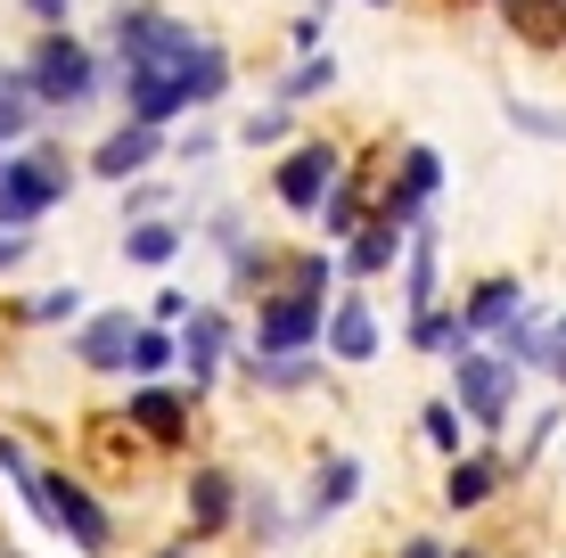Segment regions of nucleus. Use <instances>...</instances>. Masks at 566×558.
<instances>
[{
	"label": "nucleus",
	"instance_id": "1",
	"mask_svg": "<svg viewBox=\"0 0 566 558\" xmlns=\"http://www.w3.org/2000/svg\"><path fill=\"white\" fill-rule=\"evenodd\" d=\"M25 66V91H33V107L50 115V124H83L99 99H115V66H107V50L91 42V33H74V25H50V33H33V50L17 57Z\"/></svg>",
	"mask_w": 566,
	"mask_h": 558
},
{
	"label": "nucleus",
	"instance_id": "2",
	"mask_svg": "<svg viewBox=\"0 0 566 558\" xmlns=\"http://www.w3.org/2000/svg\"><path fill=\"white\" fill-rule=\"evenodd\" d=\"M74 189H83V157L57 131H33L25 148L0 157V230H25L33 239L57 206H74Z\"/></svg>",
	"mask_w": 566,
	"mask_h": 558
},
{
	"label": "nucleus",
	"instance_id": "3",
	"mask_svg": "<svg viewBox=\"0 0 566 558\" xmlns=\"http://www.w3.org/2000/svg\"><path fill=\"white\" fill-rule=\"evenodd\" d=\"M91 42L107 50L115 74H148V66H181V50L198 42V25L189 17H172L165 0H124V9H107V25L91 33Z\"/></svg>",
	"mask_w": 566,
	"mask_h": 558
},
{
	"label": "nucleus",
	"instance_id": "4",
	"mask_svg": "<svg viewBox=\"0 0 566 558\" xmlns=\"http://www.w3.org/2000/svg\"><path fill=\"white\" fill-rule=\"evenodd\" d=\"M443 370H452V411L468 419V435H484V444H501V435H510V419H517V394H525V378L510 370V361L493 354V345H460L452 361H443Z\"/></svg>",
	"mask_w": 566,
	"mask_h": 558
},
{
	"label": "nucleus",
	"instance_id": "5",
	"mask_svg": "<svg viewBox=\"0 0 566 558\" xmlns=\"http://www.w3.org/2000/svg\"><path fill=\"white\" fill-rule=\"evenodd\" d=\"M345 165H354V157H345L337 131H296V140L271 157L263 189H271V206H280L287 222H312V214H321V198L337 189V172H345Z\"/></svg>",
	"mask_w": 566,
	"mask_h": 558
},
{
	"label": "nucleus",
	"instance_id": "6",
	"mask_svg": "<svg viewBox=\"0 0 566 558\" xmlns=\"http://www.w3.org/2000/svg\"><path fill=\"white\" fill-rule=\"evenodd\" d=\"M42 534H57V543H74L83 558H115V543H124L115 509H107L99 493H91L83 476L66 468V460H42Z\"/></svg>",
	"mask_w": 566,
	"mask_h": 558
},
{
	"label": "nucleus",
	"instance_id": "7",
	"mask_svg": "<svg viewBox=\"0 0 566 558\" xmlns=\"http://www.w3.org/2000/svg\"><path fill=\"white\" fill-rule=\"evenodd\" d=\"M172 337H181V378H172V387L206 402V394H213V387L230 378V354L247 345V320L230 313L222 296H213V304H198V313H189V320H181Z\"/></svg>",
	"mask_w": 566,
	"mask_h": 558
},
{
	"label": "nucleus",
	"instance_id": "8",
	"mask_svg": "<svg viewBox=\"0 0 566 558\" xmlns=\"http://www.w3.org/2000/svg\"><path fill=\"white\" fill-rule=\"evenodd\" d=\"M115 419L132 428L140 452H189V435H198V394H181L172 378H132L124 402H115Z\"/></svg>",
	"mask_w": 566,
	"mask_h": 558
},
{
	"label": "nucleus",
	"instance_id": "9",
	"mask_svg": "<svg viewBox=\"0 0 566 558\" xmlns=\"http://www.w3.org/2000/svg\"><path fill=\"white\" fill-rule=\"evenodd\" d=\"M321 296H296V287H263L247 304V354H321Z\"/></svg>",
	"mask_w": 566,
	"mask_h": 558
},
{
	"label": "nucleus",
	"instance_id": "10",
	"mask_svg": "<svg viewBox=\"0 0 566 558\" xmlns=\"http://www.w3.org/2000/svg\"><path fill=\"white\" fill-rule=\"evenodd\" d=\"M239 502H247V476L230 468V460H198V468L181 476V534L189 543H222V534H239Z\"/></svg>",
	"mask_w": 566,
	"mask_h": 558
},
{
	"label": "nucleus",
	"instance_id": "11",
	"mask_svg": "<svg viewBox=\"0 0 566 558\" xmlns=\"http://www.w3.org/2000/svg\"><path fill=\"white\" fill-rule=\"evenodd\" d=\"M165 140H172V131H156V124H132V115H115V124L99 131V140L83 148V181H107V189H124V181H140V172H165Z\"/></svg>",
	"mask_w": 566,
	"mask_h": 558
},
{
	"label": "nucleus",
	"instance_id": "12",
	"mask_svg": "<svg viewBox=\"0 0 566 558\" xmlns=\"http://www.w3.org/2000/svg\"><path fill=\"white\" fill-rule=\"evenodd\" d=\"M132 337H140V313H132V304H91L66 329V354H74V370H91V378H124Z\"/></svg>",
	"mask_w": 566,
	"mask_h": 558
},
{
	"label": "nucleus",
	"instance_id": "13",
	"mask_svg": "<svg viewBox=\"0 0 566 558\" xmlns=\"http://www.w3.org/2000/svg\"><path fill=\"white\" fill-rule=\"evenodd\" d=\"M321 354L337 361V370H369V361L386 354V320H378V304H369V287H337V296H328Z\"/></svg>",
	"mask_w": 566,
	"mask_h": 558
},
{
	"label": "nucleus",
	"instance_id": "14",
	"mask_svg": "<svg viewBox=\"0 0 566 558\" xmlns=\"http://www.w3.org/2000/svg\"><path fill=\"white\" fill-rule=\"evenodd\" d=\"M361 485H369L361 452H321V460H312V476H304V493H296V534L337 526V517L361 502Z\"/></svg>",
	"mask_w": 566,
	"mask_h": 558
},
{
	"label": "nucleus",
	"instance_id": "15",
	"mask_svg": "<svg viewBox=\"0 0 566 558\" xmlns=\"http://www.w3.org/2000/svg\"><path fill=\"white\" fill-rule=\"evenodd\" d=\"M525 304H534V296H525V272H476V280L460 287L452 313H460V337H468V345H493V337L525 313Z\"/></svg>",
	"mask_w": 566,
	"mask_h": 558
},
{
	"label": "nucleus",
	"instance_id": "16",
	"mask_svg": "<svg viewBox=\"0 0 566 558\" xmlns=\"http://www.w3.org/2000/svg\"><path fill=\"white\" fill-rule=\"evenodd\" d=\"M510 485H517V476H510V452H501V444H468L460 460H443V509H452V517L493 509Z\"/></svg>",
	"mask_w": 566,
	"mask_h": 558
},
{
	"label": "nucleus",
	"instance_id": "17",
	"mask_svg": "<svg viewBox=\"0 0 566 558\" xmlns=\"http://www.w3.org/2000/svg\"><path fill=\"white\" fill-rule=\"evenodd\" d=\"M230 370H239V387L247 394H263V402H296V394H321V378H328V354H230Z\"/></svg>",
	"mask_w": 566,
	"mask_h": 558
},
{
	"label": "nucleus",
	"instance_id": "18",
	"mask_svg": "<svg viewBox=\"0 0 566 558\" xmlns=\"http://www.w3.org/2000/svg\"><path fill=\"white\" fill-rule=\"evenodd\" d=\"M172 83H181V99H189V115H213L239 91V57H230V42L222 33H198V42L181 50V66H172Z\"/></svg>",
	"mask_w": 566,
	"mask_h": 558
},
{
	"label": "nucleus",
	"instance_id": "19",
	"mask_svg": "<svg viewBox=\"0 0 566 558\" xmlns=\"http://www.w3.org/2000/svg\"><path fill=\"white\" fill-rule=\"evenodd\" d=\"M402 239H411V230H395V222H361L354 239L337 246V280H345V287H378V280H395V272H402Z\"/></svg>",
	"mask_w": 566,
	"mask_h": 558
},
{
	"label": "nucleus",
	"instance_id": "20",
	"mask_svg": "<svg viewBox=\"0 0 566 558\" xmlns=\"http://www.w3.org/2000/svg\"><path fill=\"white\" fill-rule=\"evenodd\" d=\"M115 115H132V124H156V131H172L189 115L181 99V83H172L165 66H148V74H115Z\"/></svg>",
	"mask_w": 566,
	"mask_h": 558
},
{
	"label": "nucleus",
	"instance_id": "21",
	"mask_svg": "<svg viewBox=\"0 0 566 558\" xmlns=\"http://www.w3.org/2000/svg\"><path fill=\"white\" fill-rule=\"evenodd\" d=\"M369 206H378V172H369V165H345L337 189L321 198V214H312V222H321V246H345V239L369 222Z\"/></svg>",
	"mask_w": 566,
	"mask_h": 558
},
{
	"label": "nucleus",
	"instance_id": "22",
	"mask_svg": "<svg viewBox=\"0 0 566 558\" xmlns=\"http://www.w3.org/2000/svg\"><path fill=\"white\" fill-rule=\"evenodd\" d=\"M402 320L427 313V304H443V230L436 222H419L411 239H402Z\"/></svg>",
	"mask_w": 566,
	"mask_h": 558
},
{
	"label": "nucleus",
	"instance_id": "23",
	"mask_svg": "<svg viewBox=\"0 0 566 558\" xmlns=\"http://www.w3.org/2000/svg\"><path fill=\"white\" fill-rule=\"evenodd\" d=\"M337 83H345V57H337V50H312V57H287V66L271 74L263 99H280V107H312V99H328Z\"/></svg>",
	"mask_w": 566,
	"mask_h": 558
},
{
	"label": "nucleus",
	"instance_id": "24",
	"mask_svg": "<svg viewBox=\"0 0 566 558\" xmlns=\"http://www.w3.org/2000/svg\"><path fill=\"white\" fill-rule=\"evenodd\" d=\"M181 255H189V222H172V214L124 222V263L132 272H172Z\"/></svg>",
	"mask_w": 566,
	"mask_h": 558
},
{
	"label": "nucleus",
	"instance_id": "25",
	"mask_svg": "<svg viewBox=\"0 0 566 558\" xmlns=\"http://www.w3.org/2000/svg\"><path fill=\"white\" fill-rule=\"evenodd\" d=\"M239 534H247V550H287V543H296V502H287V493H271V485H247Z\"/></svg>",
	"mask_w": 566,
	"mask_h": 558
},
{
	"label": "nucleus",
	"instance_id": "26",
	"mask_svg": "<svg viewBox=\"0 0 566 558\" xmlns=\"http://www.w3.org/2000/svg\"><path fill=\"white\" fill-rule=\"evenodd\" d=\"M263 287H280V246H271V239H247L239 255H222V304H230V313L255 304Z\"/></svg>",
	"mask_w": 566,
	"mask_h": 558
},
{
	"label": "nucleus",
	"instance_id": "27",
	"mask_svg": "<svg viewBox=\"0 0 566 558\" xmlns=\"http://www.w3.org/2000/svg\"><path fill=\"white\" fill-rule=\"evenodd\" d=\"M493 9H501V25H510L534 57H566V9H558V0H493Z\"/></svg>",
	"mask_w": 566,
	"mask_h": 558
},
{
	"label": "nucleus",
	"instance_id": "28",
	"mask_svg": "<svg viewBox=\"0 0 566 558\" xmlns=\"http://www.w3.org/2000/svg\"><path fill=\"white\" fill-rule=\"evenodd\" d=\"M493 354L510 361L517 378H542V361H551V313H542V304H525V313L510 320V329L493 337Z\"/></svg>",
	"mask_w": 566,
	"mask_h": 558
},
{
	"label": "nucleus",
	"instance_id": "29",
	"mask_svg": "<svg viewBox=\"0 0 566 558\" xmlns=\"http://www.w3.org/2000/svg\"><path fill=\"white\" fill-rule=\"evenodd\" d=\"M33 131H50V115L33 107L25 66H17V57H0V148H25Z\"/></svg>",
	"mask_w": 566,
	"mask_h": 558
},
{
	"label": "nucleus",
	"instance_id": "30",
	"mask_svg": "<svg viewBox=\"0 0 566 558\" xmlns=\"http://www.w3.org/2000/svg\"><path fill=\"white\" fill-rule=\"evenodd\" d=\"M287 140H296V107H280V99H255L230 124V148H247V157H280Z\"/></svg>",
	"mask_w": 566,
	"mask_h": 558
},
{
	"label": "nucleus",
	"instance_id": "31",
	"mask_svg": "<svg viewBox=\"0 0 566 558\" xmlns=\"http://www.w3.org/2000/svg\"><path fill=\"white\" fill-rule=\"evenodd\" d=\"M230 148V131L213 124V115H181L172 124V140H165V165H181V172H206L213 157Z\"/></svg>",
	"mask_w": 566,
	"mask_h": 558
},
{
	"label": "nucleus",
	"instance_id": "32",
	"mask_svg": "<svg viewBox=\"0 0 566 558\" xmlns=\"http://www.w3.org/2000/svg\"><path fill=\"white\" fill-rule=\"evenodd\" d=\"M247 239H263L255 214H247V198H213L206 214H198V246H213V255H239Z\"/></svg>",
	"mask_w": 566,
	"mask_h": 558
},
{
	"label": "nucleus",
	"instance_id": "33",
	"mask_svg": "<svg viewBox=\"0 0 566 558\" xmlns=\"http://www.w3.org/2000/svg\"><path fill=\"white\" fill-rule=\"evenodd\" d=\"M280 287H296V296H337V246H296V255H280Z\"/></svg>",
	"mask_w": 566,
	"mask_h": 558
},
{
	"label": "nucleus",
	"instance_id": "34",
	"mask_svg": "<svg viewBox=\"0 0 566 558\" xmlns=\"http://www.w3.org/2000/svg\"><path fill=\"white\" fill-rule=\"evenodd\" d=\"M83 313H91V296H83V287L66 280V287H42V296H25V304L9 313V320H17V329H74Z\"/></svg>",
	"mask_w": 566,
	"mask_h": 558
},
{
	"label": "nucleus",
	"instance_id": "35",
	"mask_svg": "<svg viewBox=\"0 0 566 558\" xmlns=\"http://www.w3.org/2000/svg\"><path fill=\"white\" fill-rule=\"evenodd\" d=\"M402 329H411V354H427V361H452L460 354V313H452V304H427V313H411V320H402Z\"/></svg>",
	"mask_w": 566,
	"mask_h": 558
},
{
	"label": "nucleus",
	"instance_id": "36",
	"mask_svg": "<svg viewBox=\"0 0 566 558\" xmlns=\"http://www.w3.org/2000/svg\"><path fill=\"white\" fill-rule=\"evenodd\" d=\"M419 444L436 452V460H460L468 452V419L452 411V394H427L419 402Z\"/></svg>",
	"mask_w": 566,
	"mask_h": 558
},
{
	"label": "nucleus",
	"instance_id": "37",
	"mask_svg": "<svg viewBox=\"0 0 566 558\" xmlns=\"http://www.w3.org/2000/svg\"><path fill=\"white\" fill-rule=\"evenodd\" d=\"M124 378H181V337L156 329V320L140 313V337H132V370Z\"/></svg>",
	"mask_w": 566,
	"mask_h": 558
},
{
	"label": "nucleus",
	"instance_id": "38",
	"mask_svg": "<svg viewBox=\"0 0 566 558\" xmlns=\"http://www.w3.org/2000/svg\"><path fill=\"white\" fill-rule=\"evenodd\" d=\"M172 206H181V198H172V181H165V172H140V181H124V189H115V214H124V222L172 214Z\"/></svg>",
	"mask_w": 566,
	"mask_h": 558
},
{
	"label": "nucleus",
	"instance_id": "39",
	"mask_svg": "<svg viewBox=\"0 0 566 558\" xmlns=\"http://www.w3.org/2000/svg\"><path fill=\"white\" fill-rule=\"evenodd\" d=\"M501 115H510V131H525V140H551V148H566V107H542V99H501Z\"/></svg>",
	"mask_w": 566,
	"mask_h": 558
},
{
	"label": "nucleus",
	"instance_id": "40",
	"mask_svg": "<svg viewBox=\"0 0 566 558\" xmlns=\"http://www.w3.org/2000/svg\"><path fill=\"white\" fill-rule=\"evenodd\" d=\"M140 313L156 320V329H181V320H189V313H198V296H189V287H181V280H165V287H156V296L140 304Z\"/></svg>",
	"mask_w": 566,
	"mask_h": 558
},
{
	"label": "nucleus",
	"instance_id": "41",
	"mask_svg": "<svg viewBox=\"0 0 566 558\" xmlns=\"http://www.w3.org/2000/svg\"><path fill=\"white\" fill-rule=\"evenodd\" d=\"M287 50H296V57L328 50V17H321V9H296V17H287Z\"/></svg>",
	"mask_w": 566,
	"mask_h": 558
},
{
	"label": "nucleus",
	"instance_id": "42",
	"mask_svg": "<svg viewBox=\"0 0 566 558\" xmlns=\"http://www.w3.org/2000/svg\"><path fill=\"white\" fill-rule=\"evenodd\" d=\"M74 9H83V0H17V17H25L33 33H50V25H74Z\"/></svg>",
	"mask_w": 566,
	"mask_h": 558
},
{
	"label": "nucleus",
	"instance_id": "43",
	"mask_svg": "<svg viewBox=\"0 0 566 558\" xmlns=\"http://www.w3.org/2000/svg\"><path fill=\"white\" fill-rule=\"evenodd\" d=\"M542 378L566 394V313H551V361H542Z\"/></svg>",
	"mask_w": 566,
	"mask_h": 558
},
{
	"label": "nucleus",
	"instance_id": "44",
	"mask_svg": "<svg viewBox=\"0 0 566 558\" xmlns=\"http://www.w3.org/2000/svg\"><path fill=\"white\" fill-rule=\"evenodd\" d=\"M25 263H33V239H25V230H0V280L25 272Z\"/></svg>",
	"mask_w": 566,
	"mask_h": 558
},
{
	"label": "nucleus",
	"instance_id": "45",
	"mask_svg": "<svg viewBox=\"0 0 566 558\" xmlns=\"http://www.w3.org/2000/svg\"><path fill=\"white\" fill-rule=\"evenodd\" d=\"M395 558H452V543H443V534H402Z\"/></svg>",
	"mask_w": 566,
	"mask_h": 558
},
{
	"label": "nucleus",
	"instance_id": "46",
	"mask_svg": "<svg viewBox=\"0 0 566 558\" xmlns=\"http://www.w3.org/2000/svg\"><path fill=\"white\" fill-rule=\"evenodd\" d=\"M148 558H198V543H189V534H165V543H156Z\"/></svg>",
	"mask_w": 566,
	"mask_h": 558
},
{
	"label": "nucleus",
	"instance_id": "47",
	"mask_svg": "<svg viewBox=\"0 0 566 558\" xmlns=\"http://www.w3.org/2000/svg\"><path fill=\"white\" fill-rule=\"evenodd\" d=\"M452 558H501V550H484V543H452Z\"/></svg>",
	"mask_w": 566,
	"mask_h": 558
},
{
	"label": "nucleus",
	"instance_id": "48",
	"mask_svg": "<svg viewBox=\"0 0 566 558\" xmlns=\"http://www.w3.org/2000/svg\"><path fill=\"white\" fill-rule=\"evenodd\" d=\"M361 9H402V0H361Z\"/></svg>",
	"mask_w": 566,
	"mask_h": 558
},
{
	"label": "nucleus",
	"instance_id": "49",
	"mask_svg": "<svg viewBox=\"0 0 566 558\" xmlns=\"http://www.w3.org/2000/svg\"><path fill=\"white\" fill-rule=\"evenodd\" d=\"M304 9H321V17H328V9H337V0H304Z\"/></svg>",
	"mask_w": 566,
	"mask_h": 558
},
{
	"label": "nucleus",
	"instance_id": "50",
	"mask_svg": "<svg viewBox=\"0 0 566 558\" xmlns=\"http://www.w3.org/2000/svg\"><path fill=\"white\" fill-rule=\"evenodd\" d=\"M0 157H9V148H0Z\"/></svg>",
	"mask_w": 566,
	"mask_h": 558
},
{
	"label": "nucleus",
	"instance_id": "51",
	"mask_svg": "<svg viewBox=\"0 0 566 558\" xmlns=\"http://www.w3.org/2000/svg\"><path fill=\"white\" fill-rule=\"evenodd\" d=\"M558 9H566V0H558Z\"/></svg>",
	"mask_w": 566,
	"mask_h": 558
}]
</instances>
